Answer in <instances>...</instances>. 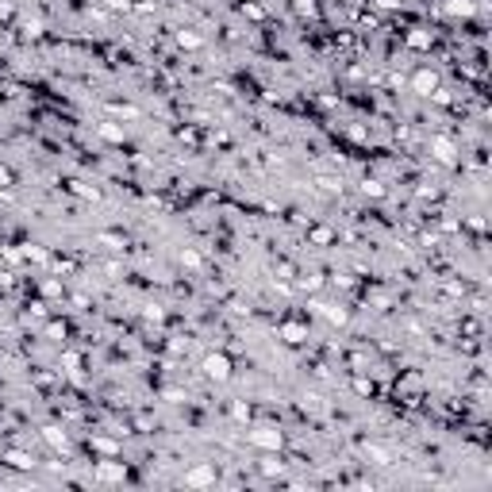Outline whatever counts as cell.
I'll list each match as a JSON object with an SVG mask.
<instances>
[{"instance_id":"6da1fadb","label":"cell","mask_w":492,"mask_h":492,"mask_svg":"<svg viewBox=\"0 0 492 492\" xmlns=\"http://www.w3.org/2000/svg\"><path fill=\"white\" fill-rule=\"evenodd\" d=\"M208 373H212V377H227V362L223 358H212V362H208Z\"/></svg>"},{"instance_id":"7a4b0ae2","label":"cell","mask_w":492,"mask_h":492,"mask_svg":"<svg viewBox=\"0 0 492 492\" xmlns=\"http://www.w3.org/2000/svg\"><path fill=\"white\" fill-rule=\"evenodd\" d=\"M254 442H262V446H277L281 435H266V431H262V435H254Z\"/></svg>"},{"instance_id":"3957f363","label":"cell","mask_w":492,"mask_h":492,"mask_svg":"<svg viewBox=\"0 0 492 492\" xmlns=\"http://www.w3.org/2000/svg\"><path fill=\"white\" fill-rule=\"evenodd\" d=\"M415 85L423 89V93H427V89H435V73H419V77H415Z\"/></svg>"}]
</instances>
